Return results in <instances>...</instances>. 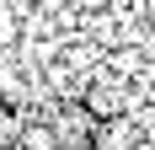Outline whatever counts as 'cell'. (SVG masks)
<instances>
[{
  "mask_svg": "<svg viewBox=\"0 0 155 150\" xmlns=\"http://www.w3.org/2000/svg\"><path fill=\"white\" fill-rule=\"evenodd\" d=\"M16 145H32V150H54V145H64V134H59V123H54V118H48V123H21Z\"/></svg>",
  "mask_w": 155,
  "mask_h": 150,
  "instance_id": "cell-1",
  "label": "cell"
}]
</instances>
